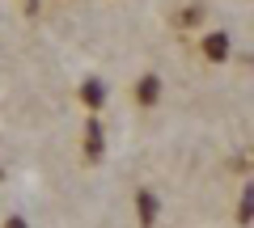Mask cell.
<instances>
[{
	"instance_id": "3",
	"label": "cell",
	"mask_w": 254,
	"mask_h": 228,
	"mask_svg": "<svg viewBox=\"0 0 254 228\" xmlns=\"http://www.w3.org/2000/svg\"><path fill=\"white\" fill-rule=\"evenodd\" d=\"M102 148H106V139H102V123L89 119V131H85V156H89V161H98Z\"/></svg>"
},
{
	"instance_id": "5",
	"label": "cell",
	"mask_w": 254,
	"mask_h": 228,
	"mask_svg": "<svg viewBox=\"0 0 254 228\" xmlns=\"http://www.w3.org/2000/svg\"><path fill=\"white\" fill-rule=\"evenodd\" d=\"M136 207H140V224L153 228V224H157V199H153L148 190H140V194H136Z\"/></svg>"
},
{
	"instance_id": "6",
	"label": "cell",
	"mask_w": 254,
	"mask_h": 228,
	"mask_svg": "<svg viewBox=\"0 0 254 228\" xmlns=\"http://www.w3.org/2000/svg\"><path fill=\"white\" fill-rule=\"evenodd\" d=\"M237 220H254V186H246V194H242V216Z\"/></svg>"
},
{
	"instance_id": "1",
	"label": "cell",
	"mask_w": 254,
	"mask_h": 228,
	"mask_svg": "<svg viewBox=\"0 0 254 228\" xmlns=\"http://www.w3.org/2000/svg\"><path fill=\"white\" fill-rule=\"evenodd\" d=\"M203 55H208L212 64L229 59V34H220V30H216V34H208V38H203Z\"/></svg>"
},
{
	"instance_id": "2",
	"label": "cell",
	"mask_w": 254,
	"mask_h": 228,
	"mask_svg": "<svg viewBox=\"0 0 254 228\" xmlns=\"http://www.w3.org/2000/svg\"><path fill=\"white\" fill-rule=\"evenodd\" d=\"M157 97H161V76H140V85H136V101H140V106H153Z\"/></svg>"
},
{
	"instance_id": "7",
	"label": "cell",
	"mask_w": 254,
	"mask_h": 228,
	"mask_svg": "<svg viewBox=\"0 0 254 228\" xmlns=\"http://www.w3.org/2000/svg\"><path fill=\"white\" fill-rule=\"evenodd\" d=\"M4 228H26V220H17V216H13V220H9Z\"/></svg>"
},
{
	"instance_id": "4",
	"label": "cell",
	"mask_w": 254,
	"mask_h": 228,
	"mask_svg": "<svg viewBox=\"0 0 254 228\" xmlns=\"http://www.w3.org/2000/svg\"><path fill=\"white\" fill-rule=\"evenodd\" d=\"M81 101L89 110H102V101H106V85H102V81H85L81 85Z\"/></svg>"
}]
</instances>
